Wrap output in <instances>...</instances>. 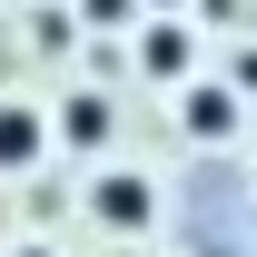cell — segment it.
<instances>
[{
  "label": "cell",
  "mask_w": 257,
  "mask_h": 257,
  "mask_svg": "<svg viewBox=\"0 0 257 257\" xmlns=\"http://www.w3.org/2000/svg\"><path fill=\"white\" fill-rule=\"evenodd\" d=\"M128 50H139V69H149L159 89H178V79L198 69V40L178 30V20H139V30H128Z\"/></svg>",
  "instance_id": "5b68a950"
},
{
  "label": "cell",
  "mask_w": 257,
  "mask_h": 257,
  "mask_svg": "<svg viewBox=\"0 0 257 257\" xmlns=\"http://www.w3.org/2000/svg\"><path fill=\"white\" fill-rule=\"evenodd\" d=\"M79 208H89L99 237H149V227H159V178H149V168H99Z\"/></svg>",
  "instance_id": "6da1fadb"
},
{
  "label": "cell",
  "mask_w": 257,
  "mask_h": 257,
  "mask_svg": "<svg viewBox=\"0 0 257 257\" xmlns=\"http://www.w3.org/2000/svg\"><path fill=\"white\" fill-rule=\"evenodd\" d=\"M50 159V109L40 99H0V178H30Z\"/></svg>",
  "instance_id": "277c9868"
},
{
  "label": "cell",
  "mask_w": 257,
  "mask_h": 257,
  "mask_svg": "<svg viewBox=\"0 0 257 257\" xmlns=\"http://www.w3.org/2000/svg\"><path fill=\"white\" fill-rule=\"evenodd\" d=\"M109 128H119V99H109V89H69L60 109H50V149L99 159V149H109Z\"/></svg>",
  "instance_id": "3957f363"
},
{
  "label": "cell",
  "mask_w": 257,
  "mask_h": 257,
  "mask_svg": "<svg viewBox=\"0 0 257 257\" xmlns=\"http://www.w3.org/2000/svg\"><path fill=\"white\" fill-rule=\"evenodd\" d=\"M89 20H109V30L128 20V30H139V10H128V0H89Z\"/></svg>",
  "instance_id": "8992f818"
},
{
  "label": "cell",
  "mask_w": 257,
  "mask_h": 257,
  "mask_svg": "<svg viewBox=\"0 0 257 257\" xmlns=\"http://www.w3.org/2000/svg\"><path fill=\"white\" fill-rule=\"evenodd\" d=\"M178 128L218 149V139H237V128H247V109H237V89H227L218 69H188V79H178Z\"/></svg>",
  "instance_id": "7a4b0ae2"
},
{
  "label": "cell",
  "mask_w": 257,
  "mask_h": 257,
  "mask_svg": "<svg viewBox=\"0 0 257 257\" xmlns=\"http://www.w3.org/2000/svg\"><path fill=\"white\" fill-rule=\"evenodd\" d=\"M10 257H60V247H50V237H20V247H10Z\"/></svg>",
  "instance_id": "52a82bcc"
}]
</instances>
